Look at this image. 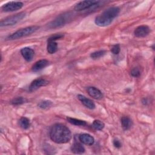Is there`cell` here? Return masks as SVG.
I'll return each instance as SVG.
<instances>
[{"label":"cell","mask_w":155,"mask_h":155,"mask_svg":"<svg viewBox=\"0 0 155 155\" xmlns=\"http://www.w3.org/2000/svg\"><path fill=\"white\" fill-rule=\"evenodd\" d=\"M113 145L116 148H119L121 147L122 146V144L120 143V142L118 140V139H114L113 140Z\"/></svg>","instance_id":"cell-27"},{"label":"cell","mask_w":155,"mask_h":155,"mask_svg":"<svg viewBox=\"0 0 155 155\" xmlns=\"http://www.w3.org/2000/svg\"><path fill=\"white\" fill-rule=\"evenodd\" d=\"M120 46L119 44H116L114 45L111 48V51L112 53H113L114 54H119V53L120 52Z\"/></svg>","instance_id":"cell-26"},{"label":"cell","mask_w":155,"mask_h":155,"mask_svg":"<svg viewBox=\"0 0 155 155\" xmlns=\"http://www.w3.org/2000/svg\"><path fill=\"white\" fill-rule=\"evenodd\" d=\"M49 64L48 61L47 59H41L39 61H38L36 62L31 67V70L33 72H37L39 71L45 67H46Z\"/></svg>","instance_id":"cell-13"},{"label":"cell","mask_w":155,"mask_h":155,"mask_svg":"<svg viewBox=\"0 0 155 155\" xmlns=\"http://www.w3.org/2000/svg\"><path fill=\"white\" fill-rule=\"evenodd\" d=\"M26 13L24 12L16 13L15 15L8 16L7 18L2 19L0 22V27H7L12 26L16 24L18 22L21 21L24 18H25Z\"/></svg>","instance_id":"cell-5"},{"label":"cell","mask_w":155,"mask_h":155,"mask_svg":"<svg viewBox=\"0 0 155 155\" xmlns=\"http://www.w3.org/2000/svg\"><path fill=\"white\" fill-rule=\"evenodd\" d=\"M71 150L75 154H82L85 152V148L82 145L78 142H74L71 147Z\"/></svg>","instance_id":"cell-16"},{"label":"cell","mask_w":155,"mask_h":155,"mask_svg":"<svg viewBox=\"0 0 155 155\" xmlns=\"http://www.w3.org/2000/svg\"><path fill=\"white\" fill-rule=\"evenodd\" d=\"M39 27L37 25H32V26H28L23 28H21L15 33H12V35L8 36L7 38L8 40H15L20 39L21 38L28 36L31 35L32 33H35L36 31H37L39 29Z\"/></svg>","instance_id":"cell-3"},{"label":"cell","mask_w":155,"mask_h":155,"mask_svg":"<svg viewBox=\"0 0 155 155\" xmlns=\"http://www.w3.org/2000/svg\"><path fill=\"white\" fill-rule=\"evenodd\" d=\"M27 102V99L26 98H24L23 97H16L12 99L11 101V104L13 105H19L23 104Z\"/></svg>","instance_id":"cell-21"},{"label":"cell","mask_w":155,"mask_h":155,"mask_svg":"<svg viewBox=\"0 0 155 155\" xmlns=\"http://www.w3.org/2000/svg\"><path fill=\"white\" fill-rule=\"evenodd\" d=\"M53 105L51 101L48 100L42 101L38 104V106L41 109H47Z\"/></svg>","instance_id":"cell-22"},{"label":"cell","mask_w":155,"mask_h":155,"mask_svg":"<svg viewBox=\"0 0 155 155\" xmlns=\"http://www.w3.org/2000/svg\"><path fill=\"white\" fill-rule=\"evenodd\" d=\"M68 122L71 124L76 125V126H85L87 125V122L83 120H81L79 119L72 118V117H67V118Z\"/></svg>","instance_id":"cell-18"},{"label":"cell","mask_w":155,"mask_h":155,"mask_svg":"<svg viewBox=\"0 0 155 155\" xmlns=\"http://www.w3.org/2000/svg\"><path fill=\"white\" fill-rule=\"evenodd\" d=\"M130 74L134 78L139 77L140 75V70L137 67H134L130 71Z\"/></svg>","instance_id":"cell-24"},{"label":"cell","mask_w":155,"mask_h":155,"mask_svg":"<svg viewBox=\"0 0 155 155\" xmlns=\"http://www.w3.org/2000/svg\"><path fill=\"white\" fill-rule=\"evenodd\" d=\"M63 37H64V35H62L61 33H57V34L53 35L51 36L50 37H49L47 39V41H55L56 40L61 39Z\"/></svg>","instance_id":"cell-25"},{"label":"cell","mask_w":155,"mask_h":155,"mask_svg":"<svg viewBox=\"0 0 155 155\" xmlns=\"http://www.w3.org/2000/svg\"><path fill=\"white\" fill-rule=\"evenodd\" d=\"M71 133L69 128L64 124L53 125L50 131V139L56 143H65L71 139Z\"/></svg>","instance_id":"cell-1"},{"label":"cell","mask_w":155,"mask_h":155,"mask_svg":"<svg viewBox=\"0 0 155 155\" xmlns=\"http://www.w3.org/2000/svg\"><path fill=\"white\" fill-rule=\"evenodd\" d=\"M121 125L124 130H128L133 125L131 119L128 116H123L120 119Z\"/></svg>","instance_id":"cell-15"},{"label":"cell","mask_w":155,"mask_h":155,"mask_svg":"<svg viewBox=\"0 0 155 155\" xmlns=\"http://www.w3.org/2000/svg\"><path fill=\"white\" fill-rule=\"evenodd\" d=\"M79 140L81 143L87 145H92L94 142V137L87 133L80 134L79 136Z\"/></svg>","instance_id":"cell-12"},{"label":"cell","mask_w":155,"mask_h":155,"mask_svg":"<svg viewBox=\"0 0 155 155\" xmlns=\"http://www.w3.org/2000/svg\"><path fill=\"white\" fill-rule=\"evenodd\" d=\"M142 104H143V105H147V104L148 103V101L147 99L143 98V99H142Z\"/></svg>","instance_id":"cell-28"},{"label":"cell","mask_w":155,"mask_h":155,"mask_svg":"<svg viewBox=\"0 0 155 155\" xmlns=\"http://www.w3.org/2000/svg\"><path fill=\"white\" fill-rule=\"evenodd\" d=\"M48 84V81L47 80L41 78H37L31 82V83L30 84L28 87V90L30 91H33L41 87L46 86Z\"/></svg>","instance_id":"cell-8"},{"label":"cell","mask_w":155,"mask_h":155,"mask_svg":"<svg viewBox=\"0 0 155 155\" xmlns=\"http://www.w3.org/2000/svg\"><path fill=\"white\" fill-rule=\"evenodd\" d=\"M78 99L81 102V103L87 108L93 110L95 108V104L90 99L86 97L85 96L82 95V94H78L77 96Z\"/></svg>","instance_id":"cell-14"},{"label":"cell","mask_w":155,"mask_h":155,"mask_svg":"<svg viewBox=\"0 0 155 155\" xmlns=\"http://www.w3.org/2000/svg\"><path fill=\"white\" fill-rule=\"evenodd\" d=\"M19 125L22 128L27 130L30 127V120L27 117H22L19 120Z\"/></svg>","instance_id":"cell-19"},{"label":"cell","mask_w":155,"mask_h":155,"mask_svg":"<svg viewBox=\"0 0 155 155\" xmlns=\"http://www.w3.org/2000/svg\"><path fill=\"white\" fill-rule=\"evenodd\" d=\"M119 12L120 9L117 7H109L95 18L94 22L99 27L108 26L118 16Z\"/></svg>","instance_id":"cell-2"},{"label":"cell","mask_w":155,"mask_h":155,"mask_svg":"<svg viewBox=\"0 0 155 155\" xmlns=\"http://www.w3.org/2000/svg\"><path fill=\"white\" fill-rule=\"evenodd\" d=\"M71 15L72 14L70 13H67L59 15L47 24V28L49 29H52L59 28L64 25L68 22L69 20L71 19Z\"/></svg>","instance_id":"cell-4"},{"label":"cell","mask_w":155,"mask_h":155,"mask_svg":"<svg viewBox=\"0 0 155 155\" xmlns=\"http://www.w3.org/2000/svg\"><path fill=\"white\" fill-rule=\"evenodd\" d=\"M101 2L99 1H82L79 2L74 6V10L78 12L86 10L90 8H95L99 7Z\"/></svg>","instance_id":"cell-6"},{"label":"cell","mask_w":155,"mask_h":155,"mask_svg":"<svg viewBox=\"0 0 155 155\" xmlns=\"http://www.w3.org/2000/svg\"><path fill=\"white\" fill-rule=\"evenodd\" d=\"M105 127V124L103 122L100 120H94L92 124V127L95 130H102Z\"/></svg>","instance_id":"cell-20"},{"label":"cell","mask_w":155,"mask_h":155,"mask_svg":"<svg viewBox=\"0 0 155 155\" xmlns=\"http://www.w3.org/2000/svg\"><path fill=\"white\" fill-rule=\"evenodd\" d=\"M88 94L95 99H101L103 97V94L97 88L94 87H88L87 89Z\"/></svg>","instance_id":"cell-11"},{"label":"cell","mask_w":155,"mask_h":155,"mask_svg":"<svg viewBox=\"0 0 155 155\" xmlns=\"http://www.w3.org/2000/svg\"><path fill=\"white\" fill-rule=\"evenodd\" d=\"M23 5L24 4L21 1H10L4 4L1 7V9L5 12H14L21 9Z\"/></svg>","instance_id":"cell-7"},{"label":"cell","mask_w":155,"mask_h":155,"mask_svg":"<svg viewBox=\"0 0 155 155\" xmlns=\"http://www.w3.org/2000/svg\"><path fill=\"white\" fill-rule=\"evenodd\" d=\"M105 53H106L105 50H98V51L91 53L90 54V56L93 59H97L103 56Z\"/></svg>","instance_id":"cell-23"},{"label":"cell","mask_w":155,"mask_h":155,"mask_svg":"<svg viewBox=\"0 0 155 155\" xmlns=\"http://www.w3.org/2000/svg\"><path fill=\"white\" fill-rule=\"evenodd\" d=\"M58 50V44L55 41H47V50L50 54H53Z\"/></svg>","instance_id":"cell-17"},{"label":"cell","mask_w":155,"mask_h":155,"mask_svg":"<svg viewBox=\"0 0 155 155\" xmlns=\"http://www.w3.org/2000/svg\"><path fill=\"white\" fill-rule=\"evenodd\" d=\"M21 53L26 61L30 62L33 58L35 51L31 48L24 47L21 50Z\"/></svg>","instance_id":"cell-10"},{"label":"cell","mask_w":155,"mask_h":155,"mask_svg":"<svg viewBox=\"0 0 155 155\" xmlns=\"http://www.w3.org/2000/svg\"><path fill=\"white\" fill-rule=\"evenodd\" d=\"M150 32V28L148 26L142 25L137 27L134 31V35L137 38H144L148 35Z\"/></svg>","instance_id":"cell-9"}]
</instances>
